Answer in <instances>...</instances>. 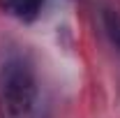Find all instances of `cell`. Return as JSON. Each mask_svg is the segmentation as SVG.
Here are the masks:
<instances>
[{
	"label": "cell",
	"mask_w": 120,
	"mask_h": 118,
	"mask_svg": "<svg viewBox=\"0 0 120 118\" xmlns=\"http://www.w3.org/2000/svg\"><path fill=\"white\" fill-rule=\"evenodd\" d=\"M37 102V76L26 58L12 56L0 67V118H30Z\"/></svg>",
	"instance_id": "obj_1"
},
{
	"label": "cell",
	"mask_w": 120,
	"mask_h": 118,
	"mask_svg": "<svg viewBox=\"0 0 120 118\" xmlns=\"http://www.w3.org/2000/svg\"><path fill=\"white\" fill-rule=\"evenodd\" d=\"M46 0H0L2 9L19 21H35L42 14Z\"/></svg>",
	"instance_id": "obj_2"
},
{
	"label": "cell",
	"mask_w": 120,
	"mask_h": 118,
	"mask_svg": "<svg viewBox=\"0 0 120 118\" xmlns=\"http://www.w3.org/2000/svg\"><path fill=\"white\" fill-rule=\"evenodd\" d=\"M104 28L109 39L113 42V46L120 51V14L118 12H106L104 14Z\"/></svg>",
	"instance_id": "obj_3"
}]
</instances>
